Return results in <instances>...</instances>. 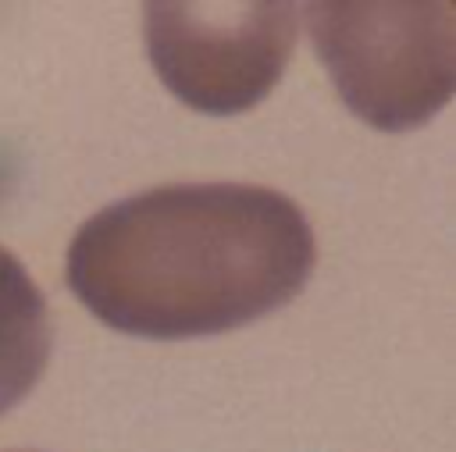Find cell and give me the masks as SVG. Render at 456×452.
Masks as SVG:
<instances>
[{
  "mask_svg": "<svg viewBox=\"0 0 456 452\" xmlns=\"http://www.w3.org/2000/svg\"><path fill=\"white\" fill-rule=\"evenodd\" d=\"M317 260L303 210L264 185H160L96 210L68 246V285L107 327L196 338L285 306Z\"/></svg>",
  "mask_w": 456,
  "mask_h": 452,
  "instance_id": "obj_1",
  "label": "cell"
},
{
  "mask_svg": "<svg viewBox=\"0 0 456 452\" xmlns=\"http://www.w3.org/2000/svg\"><path fill=\"white\" fill-rule=\"evenodd\" d=\"M456 7L442 4H310L306 21L338 96L385 132L424 125L456 85Z\"/></svg>",
  "mask_w": 456,
  "mask_h": 452,
  "instance_id": "obj_2",
  "label": "cell"
},
{
  "mask_svg": "<svg viewBox=\"0 0 456 452\" xmlns=\"http://www.w3.org/2000/svg\"><path fill=\"white\" fill-rule=\"evenodd\" d=\"M50 313L25 263L0 246V416L39 381L50 359Z\"/></svg>",
  "mask_w": 456,
  "mask_h": 452,
  "instance_id": "obj_4",
  "label": "cell"
},
{
  "mask_svg": "<svg viewBox=\"0 0 456 452\" xmlns=\"http://www.w3.org/2000/svg\"><path fill=\"white\" fill-rule=\"evenodd\" d=\"M299 28L296 4H146V46L160 82L189 107L235 114L281 78Z\"/></svg>",
  "mask_w": 456,
  "mask_h": 452,
  "instance_id": "obj_3",
  "label": "cell"
}]
</instances>
